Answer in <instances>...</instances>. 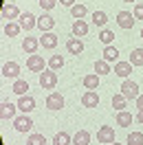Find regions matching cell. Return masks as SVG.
<instances>
[{
    "label": "cell",
    "mask_w": 143,
    "mask_h": 145,
    "mask_svg": "<svg viewBox=\"0 0 143 145\" xmlns=\"http://www.w3.org/2000/svg\"><path fill=\"white\" fill-rule=\"evenodd\" d=\"M40 86L44 88V90H53L55 86H57V72L55 71H44V72H40Z\"/></svg>",
    "instance_id": "6da1fadb"
},
{
    "label": "cell",
    "mask_w": 143,
    "mask_h": 145,
    "mask_svg": "<svg viewBox=\"0 0 143 145\" xmlns=\"http://www.w3.org/2000/svg\"><path fill=\"white\" fill-rule=\"evenodd\" d=\"M121 95H123L125 99H136L141 92H139V84L132 82V79H123L121 84Z\"/></svg>",
    "instance_id": "7a4b0ae2"
},
{
    "label": "cell",
    "mask_w": 143,
    "mask_h": 145,
    "mask_svg": "<svg viewBox=\"0 0 143 145\" xmlns=\"http://www.w3.org/2000/svg\"><path fill=\"white\" fill-rule=\"evenodd\" d=\"M44 66H46V62H44V57H42V55H35V53H33V55H29V57H27V68L31 72H44L46 71Z\"/></svg>",
    "instance_id": "3957f363"
},
{
    "label": "cell",
    "mask_w": 143,
    "mask_h": 145,
    "mask_svg": "<svg viewBox=\"0 0 143 145\" xmlns=\"http://www.w3.org/2000/svg\"><path fill=\"white\" fill-rule=\"evenodd\" d=\"M97 141H99V143H104V145L115 143V127L101 125V127H99V132H97Z\"/></svg>",
    "instance_id": "277c9868"
},
{
    "label": "cell",
    "mask_w": 143,
    "mask_h": 145,
    "mask_svg": "<svg viewBox=\"0 0 143 145\" xmlns=\"http://www.w3.org/2000/svg\"><path fill=\"white\" fill-rule=\"evenodd\" d=\"M46 108L53 110V112L62 110L64 108V95H60V92H51V95L46 97Z\"/></svg>",
    "instance_id": "5b68a950"
},
{
    "label": "cell",
    "mask_w": 143,
    "mask_h": 145,
    "mask_svg": "<svg viewBox=\"0 0 143 145\" xmlns=\"http://www.w3.org/2000/svg\"><path fill=\"white\" fill-rule=\"evenodd\" d=\"M134 13H128V11H119L117 13V22H119V27L125 29V31H130V29L134 27Z\"/></svg>",
    "instance_id": "8992f818"
},
{
    "label": "cell",
    "mask_w": 143,
    "mask_h": 145,
    "mask_svg": "<svg viewBox=\"0 0 143 145\" xmlns=\"http://www.w3.org/2000/svg\"><path fill=\"white\" fill-rule=\"evenodd\" d=\"M20 27L24 29V31H31V29L37 27V18L33 16V13H29V11H24V13H20Z\"/></svg>",
    "instance_id": "52a82bcc"
},
{
    "label": "cell",
    "mask_w": 143,
    "mask_h": 145,
    "mask_svg": "<svg viewBox=\"0 0 143 145\" xmlns=\"http://www.w3.org/2000/svg\"><path fill=\"white\" fill-rule=\"evenodd\" d=\"M81 106H84V108H97L99 106V95L95 90H86L81 95Z\"/></svg>",
    "instance_id": "ba28073f"
},
{
    "label": "cell",
    "mask_w": 143,
    "mask_h": 145,
    "mask_svg": "<svg viewBox=\"0 0 143 145\" xmlns=\"http://www.w3.org/2000/svg\"><path fill=\"white\" fill-rule=\"evenodd\" d=\"M0 16H2V20H18L20 18V9L13 5V2H7V5L2 7V11H0Z\"/></svg>",
    "instance_id": "9c48e42d"
},
{
    "label": "cell",
    "mask_w": 143,
    "mask_h": 145,
    "mask_svg": "<svg viewBox=\"0 0 143 145\" xmlns=\"http://www.w3.org/2000/svg\"><path fill=\"white\" fill-rule=\"evenodd\" d=\"M18 110H20V112H24V114L33 112V110H35V99L29 97V95H22L20 101H18Z\"/></svg>",
    "instance_id": "30bf717a"
},
{
    "label": "cell",
    "mask_w": 143,
    "mask_h": 145,
    "mask_svg": "<svg viewBox=\"0 0 143 145\" xmlns=\"http://www.w3.org/2000/svg\"><path fill=\"white\" fill-rule=\"evenodd\" d=\"M112 71H115V75H119L121 79H128V77L132 75V64L130 62H117Z\"/></svg>",
    "instance_id": "8fae6325"
},
{
    "label": "cell",
    "mask_w": 143,
    "mask_h": 145,
    "mask_svg": "<svg viewBox=\"0 0 143 145\" xmlns=\"http://www.w3.org/2000/svg\"><path fill=\"white\" fill-rule=\"evenodd\" d=\"M13 127L18 130V132H31V127H33V121H31V117H18L16 121H13Z\"/></svg>",
    "instance_id": "7c38bea8"
},
{
    "label": "cell",
    "mask_w": 143,
    "mask_h": 145,
    "mask_svg": "<svg viewBox=\"0 0 143 145\" xmlns=\"http://www.w3.org/2000/svg\"><path fill=\"white\" fill-rule=\"evenodd\" d=\"M88 33V22L86 20H75L73 22V37H84Z\"/></svg>",
    "instance_id": "4fadbf2b"
},
{
    "label": "cell",
    "mask_w": 143,
    "mask_h": 145,
    "mask_svg": "<svg viewBox=\"0 0 143 145\" xmlns=\"http://www.w3.org/2000/svg\"><path fill=\"white\" fill-rule=\"evenodd\" d=\"M66 51L73 55H79L81 51H84V42H81L79 37H71L68 42H66Z\"/></svg>",
    "instance_id": "5bb4252c"
},
{
    "label": "cell",
    "mask_w": 143,
    "mask_h": 145,
    "mask_svg": "<svg viewBox=\"0 0 143 145\" xmlns=\"http://www.w3.org/2000/svg\"><path fill=\"white\" fill-rule=\"evenodd\" d=\"M2 75H5V77H18V75H20V64L5 62V64H2Z\"/></svg>",
    "instance_id": "9a60e30c"
},
{
    "label": "cell",
    "mask_w": 143,
    "mask_h": 145,
    "mask_svg": "<svg viewBox=\"0 0 143 145\" xmlns=\"http://www.w3.org/2000/svg\"><path fill=\"white\" fill-rule=\"evenodd\" d=\"M53 27H55V20L51 18L49 13H46V16H40V18H37V29H40V31L49 33V31H51Z\"/></svg>",
    "instance_id": "2e32d148"
},
{
    "label": "cell",
    "mask_w": 143,
    "mask_h": 145,
    "mask_svg": "<svg viewBox=\"0 0 143 145\" xmlns=\"http://www.w3.org/2000/svg\"><path fill=\"white\" fill-rule=\"evenodd\" d=\"M16 112H18V103H2V110H0V117L2 119H13L16 117Z\"/></svg>",
    "instance_id": "e0dca14e"
},
{
    "label": "cell",
    "mask_w": 143,
    "mask_h": 145,
    "mask_svg": "<svg viewBox=\"0 0 143 145\" xmlns=\"http://www.w3.org/2000/svg\"><path fill=\"white\" fill-rule=\"evenodd\" d=\"M22 51L29 55H33L37 51V37H24L22 40Z\"/></svg>",
    "instance_id": "ac0fdd59"
},
{
    "label": "cell",
    "mask_w": 143,
    "mask_h": 145,
    "mask_svg": "<svg viewBox=\"0 0 143 145\" xmlns=\"http://www.w3.org/2000/svg\"><path fill=\"white\" fill-rule=\"evenodd\" d=\"M101 55H104V59H106V62H110V64H112V62H115V64L119 62V51H117L115 46H110V44L104 48V53H101Z\"/></svg>",
    "instance_id": "d6986e66"
},
{
    "label": "cell",
    "mask_w": 143,
    "mask_h": 145,
    "mask_svg": "<svg viewBox=\"0 0 143 145\" xmlns=\"http://www.w3.org/2000/svg\"><path fill=\"white\" fill-rule=\"evenodd\" d=\"M40 44L44 46V48H55L57 46V37L49 31V33H42V37H40Z\"/></svg>",
    "instance_id": "ffe728a7"
},
{
    "label": "cell",
    "mask_w": 143,
    "mask_h": 145,
    "mask_svg": "<svg viewBox=\"0 0 143 145\" xmlns=\"http://www.w3.org/2000/svg\"><path fill=\"white\" fill-rule=\"evenodd\" d=\"M88 143H90V132H86V130L75 132V136H73V145H88Z\"/></svg>",
    "instance_id": "44dd1931"
},
{
    "label": "cell",
    "mask_w": 143,
    "mask_h": 145,
    "mask_svg": "<svg viewBox=\"0 0 143 145\" xmlns=\"http://www.w3.org/2000/svg\"><path fill=\"white\" fill-rule=\"evenodd\" d=\"M84 86H86V90H97V86H99V75H97V72L86 75V77H84Z\"/></svg>",
    "instance_id": "7402d4cb"
},
{
    "label": "cell",
    "mask_w": 143,
    "mask_h": 145,
    "mask_svg": "<svg viewBox=\"0 0 143 145\" xmlns=\"http://www.w3.org/2000/svg\"><path fill=\"white\" fill-rule=\"evenodd\" d=\"M92 68H95V72H97V75H108V72L112 71V68H110V62H106V59H97Z\"/></svg>",
    "instance_id": "603a6c76"
},
{
    "label": "cell",
    "mask_w": 143,
    "mask_h": 145,
    "mask_svg": "<svg viewBox=\"0 0 143 145\" xmlns=\"http://www.w3.org/2000/svg\"><path fill=\"white\" fill-rule=\"evenodd\" d=\"M73 138L68 132H57V134L53 136V145H71Z\"/></svg>",
    "instance_id": "cb8c5ba5"
},
{
    "label": "cell",
    "mask_w": 143,
    "mask_h": 145,
    "mask_svg": "<svg viewBox=\"0 0 143 145\" xmlns=\"http://www.w3.org/2000/svg\"><path fill=\"white\" fill-rule=\"evenodd\" d=\"M20 24L18 22H7V24H5V35L7 37H16V35H20Z\"/></svg>",
    "instance_id": "d4e9b609"
},
{
    "label": "cell",
    "mask_w": 143,
    "mask_h": 145,
    "mask_svg": "<svg viewBox=\"0 0 143 145\" xmlns=\"http://www.w3.org/2000/svg\"><path fill=\"white\" fill-rule=\"evenodd\" d=\"M27 90H29V82H24V79H16V82H13V92H16L18 97L27 95Z\"/></svg>",
    "instance_id": "484cf974"
},
{
    "label": "cell",
    "mask_w": 143,
    "mask_h": 145,
    "mask_svg": "<svg viewBox=\"0 0 143 145\" xmlns=\"http://www.w3.org/2000/svg\"><path fill=\"white\" fill-rule=\"evenodd\" d=\"M117 123H119V125H130V123H132V114H130V112H128V110H121V112H117Z\"/></svg>",
    "instance_id": "4316f807"
},
{
    "label": "cell",
    "mask_w": 143,
    "mask_h": 145,
    "mask_svg": "<svg viewBox=\"0 0 143 145\" xmlns=\"http://www.w3.org/2000/svg\"><path fill=\"white\" fill-rule=\"evenodd\" d=\"M130 64L132 66H143V48H134L130 53Z\"/></svg>",
    "instance_id": "83f0119b"
},
{
    "label": "cell",
    "mask_w": 143,
    "mask_h": 145,
    "mask_svg": "<svg viewBox=\"0 0 143 145\" xmlns=\"http://www.w3.org/2000/svg\"><path fill=\"white\" fill-rule=\"evenodd\" d=\"M71 13H73V18H75V20H81L86 13H88V9H86V5H73Z\"/></svg>",
    "instance_id": "f1b7e54d"
},
{
    "label": "cell",
    "mask_w": 143,
    "mask_h": 145,
    "mask_svg": "<svg viewBox=\"0 0 143 145\" xmlns=\"http://www.w3.org/2000/svg\"><path fill=\"white\" fill-rule=\"evenodd\" d=\"M90 20H92V24H97V27H104L108 22V16L104 13V11H95L92 16H90Z\"/></svg>",
    "instance_id": "f546056e"
},
{
    "label": "cell",
    "mask_w": 143,
    "mask_h": 145,
    "mask_svg": "<svg viewBox=\"0 0 143 145\" xmlns=\"http://www.w3.org/2000/svg\"><path fill=\"white\" fill-rule=\"evenodd\" d=\"M125 145H143V132H130Z\"/></svg>",
    "instance_id": "4dcf8cb0"
},
{
    "label": "cell",
    "mask_w": 143,
    "mask_h": 145,
    "mask_svg": "<svg viewBox=\"0 0 143 145\" xmlns=\"http://www.w3.org/2000/svg\"><path fill=\"white\" fill-rule=\"evenodd\" d=\"M125 101H128V99H125L123 95H121V92H117L115 97H112V108H117L119 112H121V110H125Z\"/></svg>",
    "instance_id": "1f68e13d"
},
{
    "label": "cell",
    "mask_w": 143,
    "mask_h": 145,
    "mask_svg": "<svg viewBox=\"0 0 143 145\" xmlns=\"http://www.w3.org/2000/svg\"><path fill=\"white\" fill-rule=\"evenodd\" d=\"M62 66H64V57L62 55H53V57L49 59V68H51V71H60Z\"/></svg>",
    "instance_id": "d6a6232c"
},
{
    "label": "cell",
    "mask_w": 143,
    "mask_h": 145,
    "mask_svg": "<svg viewBox=\"0 0 143 145\" xmlns=\"http://www.w3.org/2000/svg\"><path fill=\"white\" fill-rule=\"evenodd\" d=\"M99 40H101V42L108 46V44H112V40H115V33H112L110 29H104V31L99 33Z\"/></svg>",
    "instance_id": "836d02e7"
},
{
    "label": "cell",
    "mask_w": 143,
    "mask_h": 145,
    "mask_svg": "<svg viewBox=\"0 0 143 145\" xmlns=\"http://www.w3.org/2000/svg\"><path fill=\"white\" fill-rule=\"evenodd\" d=\"M27 143L29 145H46V138H44V134H31Z\"/></svg>",
    "instance_id": "e575fe53"
},
{
    "label": "cell",
    "mask_w": 143,
    "mask_h": 145,
    "mask_svg": "<svg viewBox=\"0 0 143 145\" xmlns=\"http://www.w3.org/2000/svg\"><path fill=\"white\" fill-rule=\"evenodd\" d=\"M55 2H57V0H40V7H42L44 11H51L55 7Z\"/></svg>",
    "instance_id": "d590c367"
},
{
    "label": "cell",
    "mask_w": 143,
    "mask_h": 145,
    "mask_svg": "<svg viewBox=\"0 0 143 145\" xmlns=\"http://www.w3.org/2000/svg\"><path fill=\"white\" fill-rule=\"evenodd\" d=\"M134 18L143 20V2H136V5H134Z\"/></svg>",
    "instance_id": "8d00e7d4"
},
{
    "label": "cell",
    "mask_w": 143,
    "mask_h": 145,
    "mask_svg": "<svg viewBox=\"0 0 143 145\" xmlns=\"http://www.w3.org/2000/svg\"><path fill=\"white\" fill-rule=\"evenodd\" d=\"M60 5H64V7H73L75 5V0H57Z\"/></svg>",
    "instance_id": "74e56055"
},
{
    "label": "cell",
    "mask_w": 143,
    "mask_h": 145,
    "mask_svg": "<svg viewBox=\"0 0 143 145\" xmlns=\"http://www.w3.org/2000/svg\"><path fill=\"white\" fill-rule=\"evenodd\" d=\"M136 108L143 110V95H139V97H136Z\"/></svg>",
    "instance_id": "f35d334b"
},
{
    "label": "cell",
    "mask_w": 143,
    "mask_h": 145,
    "mask_svg": "<svg viewBox=\"0 0 143 145\" xmlns=\"http://www.w3.org/2000/svg\"><path fill=\"white\" fill-rule=\"evenodd\" d=\"M136 121H139V123L143 125V110H139V114H136Z\"/></svg>",
    "instance_id": "ab89813d"
},
{
    "label": "cell",
    "mask_w": 143,
    "mask_h": 145,
    "mask_svg": "<svg viewBox=\"0 0 143 145\" xmlns=\"http://www.w3.org/2000/svg\"><path fill=\"white\" fill-rule=\"evenodd\" d=\"M110 145H123V143H110Z\"/></svg>",
    "instance_id": "60d3db41"
},
{
    "label": "cell",
    "mask_w": 143,
    "mask_h": 145,
    "mask_svg": "<svg viewBox=\"0 0 143 145\" xmlns=\"http://www.w3.org/2000/svg\"><path fill=\"white\" fill-rule=\"evenodd\" d=\"M123 2H134V0H123Z\"/></svg>",
    "instance_id": "b9f144b4"
},
{
    "label": "cell",
    "mask_w": 143,
    "mask_h": 145,
    "mask_svg": "<svg viewBox=\"0 0 143 145\" xmlns=\"http://www.w3.org/2000/svg\"><path fill=\"white\" fill-rule=\"evenodd\" d=\"M141 37H143V29H141Z\"/></svg>",
    "instance_id": "7bdbcfd3"
}]
</instances>
